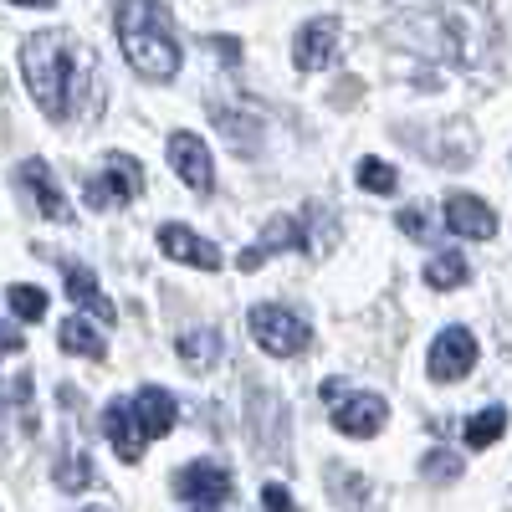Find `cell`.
<instances>
[{
  "mask_svg": "<svg viewBox=\"0 0 512 512\" xmlns=\"http://www.w3.org/2000/svg\"><path fill=\"white\" fill-rule=\"evenodd\" d=\"M82 72H88V57H82L62 31H36L21 47V77L36 98V108L52 123H67L77 113V88Z\"/></svg>",
  "mask_w": 512,
  "mask_h": 512,
  "instance_id": "cell-1",
  "label": "cell"
},
{
  "mask_svg": "<svg viewBox=\"0 0 512 512\" xmlns=\"http://www.w3.org/2000/svg\"><path fill=\"white\" fill-rule=\"evenodd\" d=\"M113 26H118L128 67H134L139 77L169 82L180 72V41H175V26H169V11L159 6V0H123Z\"/></svg>",
  "mask_w": 512,
  "mask_h": 512,
  "instance_id": "cell-2",
  "label": "cell"
},
{
  "mask_svg": "<svg viewBox=\"0 0 512 512\" xmlns=\"http://www.w3.org/2000/svg\"><path fill=\"white\" fill-rule=\"evenodd\" d=\"M251 338H256V344H262L272 359H292V354H303V349H308L313 328L297 318L292 308L262 303V308H251Z\"/></svg>",
  "mask_w": 512,
  "mask_h": 512,
  "instance_id": "cell-3",
  "label": "cell"
},
{
  "mask_svg": "<svg viewBox=\"0 0 512 512\" xmlns=\"http://www.w3.org/2000/svg\"><path fill=\"white\" fill-rule=\"evenodd\" d=\"M144 190V164L134 154H108V164L88 180V205L93 210H123Z\"/></svg>",
  "mask_w": 512,
  "mask_h": 512,
  "instance_id": "cell-4",
  "label": "cell"
},
{
  "mask_svg": "<svg viewBox=\"0 0 512 512\" xmlns=\"http://www.w3.org/2000/svg\"><path fill=\"white\" fill-rule=\"evenodd\" d=\"M175 492L195 507H221L231 492H236V477H231V466L221 461H190L175 472Z\"/></svg>",
  "mask_w": 512,
  "mask_h": 512,
  "instance_id": "cell-5",
  "label": "cell"
},
{
  "mask_svg": "<svg viewBox=\"0 0 512 512\" xmlns=\"http://www.w3.org/2000/svg\"><path fill=\"white\" fill-rule=\"evenodd\" d=\"M333 57H338V21L333 16H318V21H308L303 31H297L292 62L303 72H323V67H333Z\"/></svg>",
  "mask_w": 512,
  "mask_h": 512,
  "instance_id": "cell-6",
  "label": "cell"
},
{
  "mask_svg": "<svg viewBox=\"0 0 512 512\" xmlns=\"http://www.w3.org/2000/svg\"><path fill=\"white\" fill-rule=\"evenodd\" d=\"M472 364H477V338L466 333V328H446L436 338V349H431V379L456 384V379H466V369H472Z\"/></svg>",
  "mask_w": 512,
  "mask_h": 512,
  "instance_id": "cell-7",
  "label": "cell"
},
{
  "mask_svg": "<svg viewBox=\"0 0 512 512\" xmlns=\"http://www.w3.org/2000/svg\"><path fill=\"white\" fill-rule=\"evenodd\" d=\"M134 420H139V436L144 441H164L169 431H175V420H180V405L169 390H159V384H144V390L134 395Z\"/></svg>",
  "mask_w": 512,
  "mask_h": 512,
  "instance_id": "cell-8",
  "label": "cell"
},
{
  "mask_svg": "<svg viewBox=\"0 0 512 512\" xmlns=\"http://www.w3.org/2000/svg\"><path fill=\"white\" fill-rule=\"evenodd\" d=\"M384 420H390V405H384L379 395H349L344 405L333 410V425H338L344 436H354V441L379 436V431H384Z\"/></svg>",
  "mask_w": 512,
  "mask_h": 512,
  "instance_id": "cell-9",
  "label": "cell"
},
{
  "mask_svg": "<svg viewBox=\"0 0 512 512\" xmlns=\"http://www.w3.org/2000/svg\"><path fill=\"white\" fill-rule=\"evenodd\" d=\"M159 251L175 256V262H185V267H200V272H216L221 267V251L210 246L205 236L185 231V226H159Z\"/></svg>",
  "mask_w": 512,
  "mask_h": 512,
  "instance_id": "cell-10",
  "label": "cell"
},
{
  "mask_svg": "<svg viewBox=\"0 0 512 512\" xmlns=\"http://www.w3.org/2000/svg\"><path fill=\"white\" fill-rule=\"evenodd\" d=\"M169 164H175V175H180L195 195L210 190V154H205V144H200L195 134H169Z\"/></svg>",
  "mask_w": 512,
  "mask_h": 512,
  "instance_id": "cell-11",
  "label": "cell"
},
{
  "mask_svg": "<svg viewBox=\"0 0 512 512\" xmlns=\"http://www.w3.org/2000/svg\"><path fill=\"white\" fill-rule=\"evenodd\" d=\"M21 190L36 200V210H41L47 221H67V216H72V210H67V195L57 190L52 169L41 164V159H26V164H21Z\"/></svg>",
  "mask_w": 512,
  "mask_h": 512,
  "instance_id": "cell-12",
  "label": "cell"
},
{
  "mask_svg": "<svg viewBox=\"0 0 512 512\" xmlns=\"http://www.w3.org/2000/svg\"><path fill=\"white\" fill-rule=\"evenodd\" d=\"M446 226H451L456 236H477V241L497 236V216H492V205H487V200H477V195H451V200H446Z\"/></svg>",
  "mask_w": 512,
  "mask_h": 512,
  "instance_id": "cell-13",
  "label": "cell"
},
{
  "mask_svg": "<svg viewBox=\"0 0 512 512\" xmlns=\"http://www.w3.org/2000/svg\"><path fill=\"white\" fill-rule=\"evenodd\" d=\"M62 282H67V297L77 308H88L93 318H103V323H113V303L103 297V287H98V277L82 267V262H62Z\"/></svg>",
  "mask_w": 512,
  "mask_h": 512,
  "instance_id": "cell-14",
  "label": "cell"
},
{
  "mask_svg": "<svg viewBox=\"0 0 512 512\" xmlns=\"http://www.w3.org/2000/svg\"><path fill=\"white\" fill-rule=\"evenodd\" d=\"M103 431H108V441H113L118 461H139V456H144V436H139V420H134V410H128L123 400H113V405L103 410Z\"/></svg>",
  "mask_w": 512,
  "mask_h": 512,
  "instance_id": "cell-15",
  "label": "cell"
},
{
  "mask_svg": "<svg viewBox=\"0 0 512 512\" xmlns=\"http://www.w3.org/2000/svg\"><path fill=\"white\" fill-rule=\"evenodd\" d=\"M57 344H62V354H77V359H108V344L98 338V328L82 318H67L57 328Z\"/></svg>",
  "mask_w": 512,
  "mask_h": 512,
  "instance_id": "cell-16",
  "label": "cell"
},
{
  "mask_svg": "<svg viewBox=\"0 0 512 512\" xmlns=\"http://www.w3.org/2000/svg\"><path fill=\"white\" fill-rule=\"evenodd\" d=\"M180 359H185L195 374L216 369V359H221V333H216V328H195V333H185V338H180Z\"/></svg>",
  "mask_w": 512,
  "mask_h": 512,
  "instance_id": "cell-17",
  "label": "cell"
},
{
  "mask_svg": "<svg viewBox=\"0 0 512 512\" xmlns=\"http://www.w3.org/2000/svg\"><path fill=\"white\" fill-rule=\"evenodd\" d=\"M466 277H472V267H466L461 251H436L431 262H425V282H431L436 292H451V287H461Z\"/></svg>",
  "mask_w": 512,
  "mask_h": 512,
  "instance_id": "cell-18",
  "label": "cell"
},
{
  "mask_svg": "<svg viewBox=\"0 0 512 512\" xmlns=\"http://www.w3.org/2000/svg\"><path fill=\"white\" fill-rule=\"evenodd\" d=\"M502 431H507V415H502V405H492V410H482V415H472L466 420V446L472 451H482V446H492V441H502Z\"/></svg>",
  "mask_w": 512,
  "mask_h": 512,
  "instance_id": "cell-19",
  "label": "cell"
},
{
  "mask_svg": "<svg viewBox=\"0 0 512 512\" xmlns=\"http://www.w3.org/2000/svg\"><path fill=\"white\" fill-rule=\"evenodd\" d=\"M6 297H11V313H16V318H26V323H41V318H47V292H41V287L16 282Z\"/></svg>",
  "mask_w": 512,
  "mask_h": 512,
  "instance_id": "cell-20",
  "label": "cell"
},
{
  "mask_svg": "<svg viewBox=\"0 0 512 512\" xmlns=\"http://www.w3.org/2000/svg\"><path fill=\"white\" fill-rule=\"evenodd\" d=\"M359 185L374 190V195H395L400 190V175L384 159H359Z\"/></svg>",
  "mask_w": 512,
  "mask_h": 512,
  "instance_id": "cell-21",
  "label": "cell"
},
{
  "mask_svg": "<svg viewBox=\"0 0 512 512\" xmlns=\"http://www.w3.org/2000/svg\"><path fill=\"white\" fill-rule=\"evenodd\" d=\"M88 482H93L88 451H72V456H62V466H57V487H67V492H82Z\"/></svg>",
  "mask_w": 512,
  "mask_h": 512,
  "instance_id": "cell-22",
  "label": "cell"
},
{
  "mask_svg": "<svg viewBox=\"0 0 512 512\" xmlns=\"http://www.w3.org/2000/svg\"><path fill=\"white\" fill-rule=\"evenodd\" d=\"M425 477H431V482H456L461 477L456 451H431V456H425Z\"/></svg>",
  "mask_w": 512,
  "mask_h": 512,
  "instance_id": "cell-23",
  "label": "cell"
},
{
  "mask_svg": "<svg viewBox=\"0 0 512 512\" xmlns=\"http://www.w3.org/2000/svg\"><path fill=\"white\" fill-rule=\"evenodd\" d=\"M395 221H400V231H405V236H415V241H431V210H420V205H405Z\"/></svg>",
  "mask_w": 512,
  "mask_h": 512,
  "instance_id": "cell-24",
  "label": "cell"
},
{
  "mask_svg": "<svg viewBox=\"0 0 512 512\" xmlns=\"http://www.w3.org/2000/svg\"><path fill=\"white\" fill-rule=\"evenodd\" d=\"M262 512H303V507L292 502L287 487H272V482H267V487H262Z\"/></svg>",
  "mask_w": 512,
  "mask_h": 512,
  "instance_id": "cell-25",
  "label": "cell"
},
{
  "mask_svg": "<svg viewBox=\"0 0 512 512\" xmlns=\"http://www.w3.org/2000/svg\"><path fill=\"white\" fill-rule=\"evenodd\" d=\"M205 47H210V52H216L221 62H241V47H236V41H231V36H205Z\"/></svg>",
  "mask_w": 512,
  "mask_h": 512,
  "instance_id": "cell-26",
  "label": "cell"
},
{
  "mask_svg": "<svg viewBox=\"0 0 512 512\" xmlns=\"http://www.w3.org/2000/svg\"><path fill=\"white\" fill-rule=\"evenodd\" d=\"M21 344H26V338H21V333H16L11 323H6V328H0V354H16Z\"/></svg>",
  "mask_w": 512,
  "mask_h": 512,
  "instance_id": "cell-27",
  "label": "cell"
},
{
  "mask_svg": "<svg viewBox=\"0 0 512 512\" xmlns=\"http://www.w3.org/2000/svg\"><path fill=\"white\" fill-rule=\"evenodd\" d=\"M11 6H52V0H11Z\"/></svg>",
  "mask_w": 512,
  "mask_h": 512,
  "instance_id": "cell-28",
  "label": "cell"
},
{
  "mask_svg": "<svg viewBox=\"0 0 512 512\" xmlns=\"http://www.w3.org/2000/svg\"><path fill=\"white\" fill-rule=\"evenodd\" d=\"M82 512H108V507H82Z\"/></svg>",
  "mask_w": 512,
  "mask_h": 512,
  "instance_id": "cell-29",
  "label": "cell"
}]
</instances>
